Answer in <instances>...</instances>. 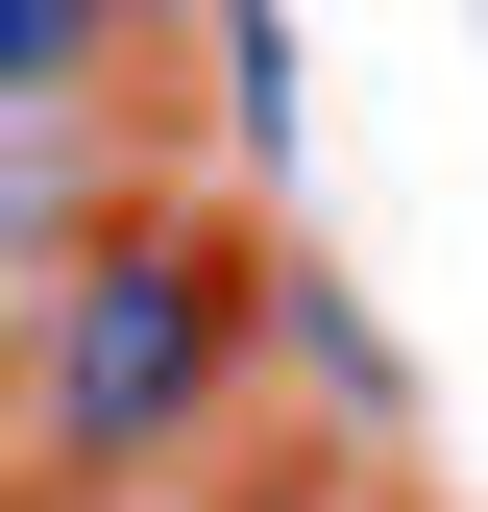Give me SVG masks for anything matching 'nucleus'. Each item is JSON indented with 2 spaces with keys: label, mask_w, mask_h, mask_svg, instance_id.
Segmentation results:
<instances>
[{
  "label": "nucleus",
  "mask_w": 488,
  "mask_h": 512,
  "mask_svg": "<svg viewBox=\"0 0 488 512\" xmlns=\"http://www.w3.org/2000/svg\"><path fill=\"white\" fill-rule=\"evenodd\" d=\"M74 49H98V25H49V0H0V98H49Z\"/></svg>",
  "instance_id": "obj_2"
},
{
  "label": "nucleus",
  "mask_w": 488,
  "mask_h": 512,
  "mask_svg": "<svg viewBox=\"0 0 488 512\" xmlns=\"http://www.w3.org/2000/svg\"><path fill=\"white\" fill-rule=\"evenodd\" d=\"M196 342H220V293L171 269V244H122V269L74 293V439H122V415H171V391H196Z\"/></svg>",
  "instance_id": "obj_1"
}]
</instances>
